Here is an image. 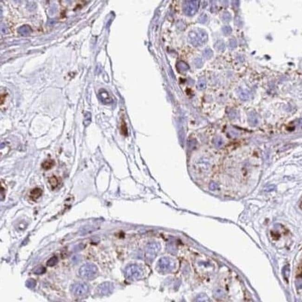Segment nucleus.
<instances>
[{
    "instance_id": "1",
    "label": "nucleus",
    "mask_w": 302,
    "mask_h": 302,
    "mask_svg": "<svg viewBox=\"0 0 302 302\" xmlns=\"http://www.w3.org/2000/svg\"><path fill=\"white\" fill-rule=\"evenodd\" d=\"M208 39L207 33L202 29H194L188 34V42L194 47H199L204 45L207 42Z\"/></svg>"
},
{
    "instance_id": "2",
    "label": "nucleus",
    "mask_w": 302,
    "mask_h": 302,
    "mask_svg": "<svg viewBox=\"0 0 302 302\" xmlns=\"http://www.w3.org/2000/svg\"><path fill=\"white\" fill-rule=\"evenodd\" d=\"M80 276L87 280H92L96 278L98 273L97 266L91 263H87L82 265L79 269Z\"/></svg>"
},
{
    "instance_id": "3",
    "label": "nucleus",
    "mask_w": 302,
    "mask_h": 302,
    "mask_svg": "<svg viewBox=\"0 0 302 302\" xmlns=\"http://www.w3.org/2000/svg\"><path fill=\"white\" fill-rule=\"evenodd\" d=\"M124 274L127 279L130 280H137L142 277L144 275V271L141 267L137 265L132 264L125 267Z\"/></svg>"
},
{
    "instance_id": "4",
    "label": "nucleus",
    "mask_w": 302,
    "mask_h": 302,
    "mask_svg": "<svg viewBox=\"0 0 302 302\" xmlns=\"http://www.w3.org/2000/svg\"><path fill=\"white\" fill-rule=\"evenodd\" d=\"M157 266L158 270L161 273H169L174 269L175 263L172 259L165 256L158 260Z\"/></svg>"
},
{
    "instance_id": "5",
    "label": "nucleus",
    "mask_w": 302,
    "mask_h": 302,
    "mask_svg": "<svg viewBox=\"0 0 302 302\" xmlns=\"http://www.w3.org/2000/svg\"><path fill=\"white\" fill-rule=\"evenodd\" d=\"M199 6V1H185L183 4V11L186 15L193 16L198 11Z\"/></svg>"
},
{
    "instance_id": "6",
    "label": "nucleus",
    "mask_w": 302,
    "mask_h": 302,
    "mask_svg": "<svg viewBox=\"0 0 302 302\" xmlns=\"http://www.w3.org/2000/svg\"><path fill=\"white\" fill-rule=\"evenodd\" d=\"M89 287L88 284L84 282H78L74 283L70 287V291L74 295L82 296L89 292Z\"/></svg>"
},
{
    "instance_id": "7",
    "label": "nucleus",
    "mask_w": 302,
    "mask_h": 302,
    "mask_svg": "<svg viewBox=\"0 0 302 302\" xmlns=\"http://www.w3.org/2000/svg\"><path fill=\"white\" fill-rule=\"evenodd\" d=\"M114 285L110 282H105L100 284L97 288V292L101 296H107L113 292L114 290Z\"/></svg>"
},
{
    "instance_id": "8",
    "label": "nucleus",
    "mask_w": 302,
    "mask_h": 302,
    "mask_svg": "<svg viewBox=\"0 0 302 302\" xmlns=\"http://www.w3.org/2000/svg\"><path fill=\"white\" fill-rule=\"evenodd\" d=\"M160 244L156 242H152L148 244L146 246V253L149 257L154 258L160 251Z\"/></svg>"
},
{
    "instance_id": "9",
    "label": "nucleus",
    "mask_w": 302,
    "mask_h": 302,
    "mask_svg": "<svg viewBox=\"0 0 302 302\" xmlns=\"http://www.w3.org/2000/svg\"><path fill=\"white\" fill-rule=\"evenodd\" d=\"M99 97L100 101L104 104H109L112 102V98L110 96L108 92L105 89H102L99 90Z\"/></svg>"
},
{
    "instance_id": "10",
    "label": "nucleus",
    "mask_w": 302,
    "mask_h": 302,
    "mask_svg": "<svg viewBox=\"0 0 302 302\" xmlns=\"http://www.w3.org/2000/svg\"><path fill=\"white\" fill-rule=\"evenodd\" d=\"M62 179L55 175L52 176L48 179V182L50 184L52 190H54L58 187L61 183Z\"/></svg>"
},
{
    "instance_id": "11",
    "label": "nucleus",
    "mask_w": 302,
    "mask_h": 302,
    "mask_svg": "<svg viewBox=\"0 0 302 302\" xmlns=\"http://www.w3.org/2000/svg\"><path fill=\"white\" fill-rule=\"evenodd\" d=\"M43 193V191L39 187H35L30 192L29 198L33 201L36 200Z\"/></svg>"
},
{
    "instance_id": "12",
    "label": "nucleus",
    "mask_w": 302,
    "mask_h": 302,
    "mask_svg": "<svg viewBox=\"0 0 302 302\" xmlns=\"http://www.w3.org/2000/svg\"><path fill=\"white\" fill-rule=\"evenodd\" d=\"M19 34L23 36H29L32 32V30L29 26L24 25L20 27L18 30Z\"/></svg>"
},
{
    "instance_id": "13",
    "label": "nucleus",
    "mask_w": 302,
    "mask_h": 302,
    "mask_svg": "<svg viewBox=\"0 0 302 302\" xmlns=\"http://www.w3.org/2000/svg\"><path fill=\"white\" fill-rule=\"evenodd\" d=\"M248 122L252 126H256L259 124V120L258 115L254 112H251L248 115Z\"/></svg>"
},
{
    "instance_id": "14",
    "label": "nucleus",
    "mask_w": 302,
    "mask_h": 302,
    "mask_svg": "<svg viewBox=\"0 0 302 302\" xmlns=\"http://www.w3.org/2000/svg\"><path fill=\"white\" fill-rule=\"evenodd\" d=\"M55 165V160L52 159H48L45 160L41 164V167L45 170H49L52 169Z\"/></svg>"
},
{
    "instance_id": "15",
    "label": "nucleus",
    "mask_w": 302,
    "mask_h": 302,
    "mask_svg": "<svg viewBox=\"0 0 302 302\" xmlns=\"http://www.w3.org/2000/svg\"><path fill=\"white\" fill-rule=\"evenodd\" d=\"M214 48L217 51L223 52L226 49V44L225 42L222 40H219L215 43Z\"/></svg>"
},
{
    "instance_id": "16",
    "label": "nucleus",
    "mask_w": 302,
    "mask_h": 302,
    "mask_svg": "<svg viewBox=\"0 0 302 302\" xmlns=\"http://www.w3.org/2000/svg\"><path fill=\"white\" fill-rule=\"evenodd\" d=\"M7 186L4 179H1V200H4L6 196Z\"/></svg>"
},
{
    "instance_id": "17",
    "label": "nucleus",
    "mask_w": 302,
    "mask_h": 302,
    "mask_svg": "<svg viewBox=\"0 0 302 302\" xmlns=\"http://www.w3.org/2000/svg\"><path fill=\"white\" fill-rule=\"evenodd\" d=\"M120 130H121V133L123 135L127 136L128 135V128H127V124L125 123V121L123 117L121 118Z\"/></svg>"
},
{
    "instance_id": "18",
    "label": "nucleus",
    "mask_w": 302,
    "mask_h": 302,
    "mask_svg": "<svg viewBox=\"0 0 302 302\" xmlns=\"http://www.w3.org/2000/svg\"><path fill=\"white\" fill-rule=\"evenodd\" d=\"M238 96L243 101L248 100L250 98V94L246 90H240L238 92Z\"/></svg>"
},
{
    "instance_id": "19",
    "label": "nucleus",
    "mask_w": 302,
    "mask_h": 302,
    "mask_svg": "<svg viewBox=\"0 0 302 302\" xmlns=\"http://www.w3.org/2000/svg\"><path fill=\"white\" fill-rule=\"evenodd\" d=\"M176 67H177L178 69L179 70V71H187L189 69V67L188 66V64L183 61L178 62L176 65Z\"/></svg>"
},
{
    "instance_id": "20",
    "label": "nucleus",
    "mask_w": 302,
    "mask_h": 302,
    "mask_svg": "<svg viewBox=\"0 0 302 302\" xmlns=\"http://www.w3.org/2000/svg\"><path fill=\"white\" fill-rule=\"evenodd\" d=\"M213 55V52L212 50L209 48H205L203 52V57L205 59L209 60L212 58Z\"/></svg>"
},
{
    "instance_id": "21",
    "label": "nucleus",
    "mask_w": 302,
    "mask_h": 302,
    "mask_svg": "<svg viewBox=\"0 0 302 302\" xmlns=\"http://www.w3.org/2000/svg\"><path fill=\"white\" fill-rule=\"evenodd\" d=\"M25 285L27 288L33 289L36 287V281L34 278H29L25 282Z\"/></svg>"
},
{
    "instance_id": "22",
    "label": "nucleus",
    "mask_w": 302,
    "mask_h": 302,
    "mask_svg": "<svg viewBox=\"0 0 302 302\" xmlns=\"http://www.w3.org/2000/svg\"><path fill=\"white\" fill-rule=\"evenodd\" d=\"M46 272V268L42 266H38L34 269L33 273L37 275H42Z\"/></svg>"
},
{
    "instance_id": "23",
    "label": "nucleus",
    "mask_w": 302,
    "mask_h": 302,
    "mask_svg": "<svg viewBox=\"0 0 302 302\" xmlns=\"http://www.w3.org/2000/svg\"><path fill=\"white\" fill-rule=\"evenodd\" d=\"M58 263V258L57 256H54L48 259L46 265L48 266L53 267L56 266Z\"/></svg>"
},
{
    "instance_id": "24",
    "label": "nucleus",
    "mask_w": 302,
    "mask_h": 302,
    "mask_svg": "<svg viewBox=\"0 0 302 302\" xmlns=\"http://www.w3.org/2000/svg\"><path fill=\"white\" fill-rule=\"evenodd\" d=\"M206 87V82L204 78H201L198 82L197 88L198 90H202L205 89Z\"/></svg>"
},
{
    "instance_id": "25",
    "label": "nucleus",
    "mask_w": 302,
    "mask_h": 302,
    "mask_svg": "<svg viewBox=\"0 0 302 302\" xmlns=\"http://www.w3.org/2000/svg\"><path fill=\"white\" fill-rule=\"evenodd\" d=\"M221 19H222V21L224 22H229L231 21V15L228 12H224L221 16Z\"/></svg>"
},
{
    "instance_id": "26",
    "label": "nucleus",
    "mask_w": 302,
    "mask_h": 302,
    "mask_svg": "<svg viewBox=\"0 0 302 302\" xmlns=\"http://www.w3.org/2000/svg\"><path fill=\"white\" fill-rule=\"evenodd\" d=\"M222 31L224 34L226 35V36H228V35H229L232 33L233 29H232V28L230 26L226 25V26H224L222 28Z\"/></svg>"
},
{
    "instance_id": "27",
    "label": "nucleus",
    "mask_w": 302,
    "mask_h": 302,
    "mask_svg": "<svg viewBox=\"0 0 302 302\" xmlns=\"http://www.w3.org/2000/svg\"><path fill=\"white\" fill-rule=\"evenodd\" d=\"M198 21L200 23L204 24L207 21V15L205 13L201 14L198 19Z\"/></svg>"
},
{
    "instance_id": "28",
    "label": "nucleus",
    "mask_w": 302,
    "mask_h": 302,
    "mask_svg": "<svg viewBox=\"0 0 302 302\" xmlns=\"http://www.w3.org/2000/svg\"><path fill=\"white\" fill-rule=\"evenodd\" d=\"M229 47L231 49L236 48L237 47V41L235 39H231L229 41Z\"/></svg>"
},
{
    "instance_id": "29",
    "label": "nucleus",
    "mask_w": 302,
    "mask_h": 302,
    "mask_svg": "<svg viewBox=\"0 0 302 302\" xmlns=\"http://www.w3.org/2000/svg\"><path fill=\"white\" fill-rule=\"evenodd\" d=\"M194 64H195L196 67H198V68H200L203 66V62L201 59L200 58H196L194 60Z\"/></svg>"
},
{
    "instance_id": "30",
    "label": "nucleus",
    "mask_w": 302,
    "mask_h": 302,
    "mask_svg": "<svg viewBox=\"0 0 302 302\" xmlns=\"http://www.w3.org/2000/svg\"><path fill=\"white\" fill-rule=\"evenodd\" d=\"M6 98V94H3L1 95V105H4Z\"/></svg>"
},
{
    "instance_id": "31",
    "label": "nucleus",
    "mask_w": 302,
    "mask_h": 302,
    "mask_svg": "<svg viewBox=\"0 0 302 302\" xmlns=\"http://www.w3.org/2000/svg\"><path fill=\"white\" fill-rule=\"evenodd\" d=\"M234 2H233V4H234V6H235L236 7H238L240 6V1H233Z\"/></svg>"
}]
</instances>
